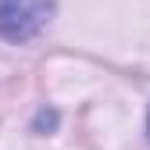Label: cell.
<instances>
[{
    "instance_id": "6da1fadb",
    "label": "cell",
    "mask_w": 150,
    "mask_h": 150,
    "mask_svg": "<svg viewBox=\"0 0 150 150\" xmlns=\"http://www.w3.org/2000/svg\"><path fill=\"white\" fill-rule=\"evenodd\" d=\"M54 18V0H0V36L25 43Z\"/></svg>"
},
{
    "instance_id": "7a4b0ae2",
    "label": "cell",
    "mask_w": 150,
    "mask_h": 150,
    "mask_svg": "<svg viewBox=\"0 0 150 150\" xmlns=\"http://www.w3.org/2000/svg\"><path fill=\"white\" fill-rule=\"evenodd\" d=\"M146 132H150V122H146Z\"/></svg>"
}]
</instances>
